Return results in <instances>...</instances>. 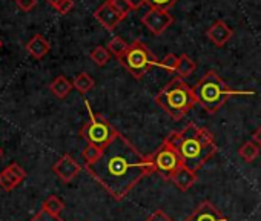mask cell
I'll return each mask as SVG.
<instances>
[{
    "instance_id": "6da1fadb",
    "label": "cell",
    "mask_w": 261,
    "mask_h": 221,
    "mask_svg": "<svg viewBox=\"0 0 261 221\" xmlns=\"http://www.w3.org/2000/svg\"><path fill=\"white\" fill-rule=\"evenodd\" d=\"M85 168L117 201L123 200L142 178L155 172L151 155H143L120 132L106 145L100 160Z\"/></svg>"
},
{
    "instance_id": "7a4b0ae2",
    "label": "cell",
    "mask_w": 261,
    "mask_h": 221,
    "mask_svg": "<svg viewBox=\"0 0 261 221\" xmlns=\"http://www.w3.org/2000/svg\"><path fill=\"white\" fill-rule=\"evenodd\" d=\"M165 140L178 152L183 164L194 172H197L217 152L214 135L195 123H189L183 129L171 132Z\"/></svg>"
},
{
    "instance_id": "3957f363",
    "label": "cell",
    "mask_w": 261,
    "mask_h": 221,
    "mask_svg": "<svg viewBox=\"0 0 261 221\" xmlns=\"http://www.w3.org/2000/svg\"><path fill=\"white\" fill-rule=\"evenodd\" d=\"M155 103L169 117L174 120H181L198 101L194 88H191L183 78L177 77L157 94Z\"/></svg>"
},
{
    "instance_id": "277c9868",
    "label": "cell",
    "mask_w": 261,
    "mask_h": 221,
    "mask_svg": "<svg viewBox=\"0 0 261 221\" xmlns=\"http://www.w3.org/2000/svg\"><path fill=\"white\" fill-rule=\"evenodd\" d=\"M194 92L197 101L206 109L209 114H217L227 101V98L233 94H253L252 91H232L215 71H207L201 80L194 86Z\"/></svg>"
},
{
    "instance_id": "5b68a950",
    "label": "cell",
    "mask_w": 261,
    "mask_h": 221,
    "mask_svg": "<svg viewBox=\"0 0 261 221\" xmlns=\"http://www.w3.org/2000/svg\"><path fill=\"white\" fill-rule=\"evenodd\" d=\"M118 60L120 65L137 80H142L154 66L160 65L157 57L142 40H134Z\"/></svg>"
},
{
    "instance_id": "8992f818",
    "label": "cell",
    "mask_w": 261,
    "mask_h": 221,
    "mask_svg": "<svg viewBox=\"0 0 261 221\" xmlns=\"http://www.w3.org/2000/svg\"><path fill=\"white\" fill-rule=\"evenodd\" d=\"M86 107L89 110V120L80 129V137L86 140V143H91L105 149L106 145L115 137L117 131L111 126V123L103 116L92 113L88 101H86Z\"/></svg>"
},
{
    "instance_id": "52a82bcc",
    "label": "cell",
    "mask_w": 261,
    "mask_h": 221,
    "mask_svg": "<svg viewBox=\"0 0 261 221\" xmlns=\"http://www.w3.org/2000/svg\"><path fill=\"white\" fill-rule=\"evenodd\" d=\"M151 160L155 166V172L163 178V180H171L174 174L185 166L181 157L178 152L165 140L162 146L151 155Z\"/></svg>"
},
{
    "instance_id": "ba28073f",
    "label": "cell",
    "mask_w": 261,
    "mask_h": 221,
    "mask_svg": "<svg viewBox=\"0 0 261 221\" xmlns=\"http://www.w3.org/2000/svg\"><path fill=\"white\" fill-rule=\"evenodd\" d=\"M142 22L154 36H162L174 23V17L168 11L149 8L148 13H145V16L142 17Z\"/></svg>"
},
{
    "instance_id": "9c48e42d",
    "label": "cell",
    "mask_w": 261,
    "mask_h": 221,
    "mask_svg": "<svg viewBox=\"0 0 261 221\" xmlns=\"http://www.w3.org/2000/svg\"><path fill=\"white\" fill-rule=\"evenodd\" d=\"M53 172H54L63 183H71V181L82 172V166H80L69 154H63V155L53 164Z\"/></svg>"
},
{
    "instance_id": "30bf717a",
    "label": "cell",
    "mask_w": 261,
    "mask_h": 221,
    "mask_svg": "<svg viewBox=\"0 0 261 221\" xmlns=\"http://www.w3.org/2000/svg\"><path fill=\"white\" fill-rule=\"evenodd\" d=\"M27 175L28 174L22 166H19L17 163H11L0 172V187L7 192H11L25 181Z\"/></svg>"
},
{
    "instance_id": "8fae6325",
    "label": "cell",
    "mask_w": 261,
    "mask_h": 221,
    "mask_svg": "<svg viewBox=\"0 0 261 221\" xmlns=\"http://www.w3.org/2000/svg\"><path fill=\"white\" fill-rule=\"evenodd\" d=\"M185 221H229L211 201L200 203Z\"/></svg>"
},
{
    "instance_id": "7c38bea8",
    "label": "cell",
    "mask_w": 261,
    "mask_h": 221,
    "mask_svg": "<svg viewBox=\"0 0 261 221\" xmlns=\"http://www.w3.org/2000/svg\"><path fill=\"white\" fill-rule=\"evenodd\" d=\"M94 17L108 31L115 30L117 25L123 20L121 14H118V11L112 7V4L109 2V0H106L100 8H97V11L94 13Z\"/></svg>"
},
{
    "instance_id": "4fadbf2b",
    "label": "cell",
    "mask_w": 261,
    "mask_h": 221,
    "mask_svg": "<svg viewBox=\"0 0 261 221\" xmlns=\"http://www.w3.org/2000/svg\"><path fill=\"white\" fill-rule=\"evenodd\" d=\"M233 31L223 22V20H217L211 25V28L207 30L206 36L207 39L215 45V46H223L226 45L230 39H232Z\"/></svg>"
},
{
    "instance_id": "5bb4252c",
    "label": "cell",
    "mask_w": 261,
    "mask_h": 221,
    "mask_svg": "<svg viewBox=\"0 0 261 221\" xmlns=\"http://www.w3.org/2000/svg\"><path fill=\"white\" fill-rule=\"evenodd\" d=\"M197 180H198L197 174H195L194 171L188 169L186 166H181V168L174 174V177L171 178V181H172L180 190H183V192L189 190V189L197 183Z\"/></svg>"
},
{
    "instance_id": "9a60e30c",
    "label": "cell",
    "mask_w": 261,
    "mask_h": 221,
    "mask_svg": "<svg viewBox=\"0 0 261 221\" xmlns=\"http://www.w3.org/2000/svg\"><path fill=\"white\" fill-rule=\"evenodd\" d=\"M51 49L49 42L42 36V34H36L28 43H27V51L34 57V59H43Z\"/></svg>"
},
{
    "instance_id": "2e32d148",
    "label": "cell",
    "mask_w": 261,
    "mask_h": 221,
    "mask_svg": "<svg viewBox=\"0 0 261 221\" xmlns=\"http://www.w3.org/2000/svg\"><path fill=\"white\" fill-rule=\"evenodd\" d=\"M74 85L63 75H59L57 78L53 80V83L49 85L51 92L57 97V98H65L71 91H72Z\"/></svg>"
},
{
    "instance_id": "e0dca14e",
    "label": "cell",
    "mask_w": 261,
    "mask_h": 221,
    "mask_svg": "<svg viewBox=\"0 0 261 221\" xmlns=\"http://www.w3.org/2000/svg\"><path fill=\"white\" fill-rule=\"evenodd\" d=\"M197 65L195 62L188 56V54H181L178 57V65H177V69H175V74L180 77V78H186L189 75H192V72L195 71Z\"/></svg>"
},
{
    "instance_id": "ac0fdd59",
    "label": "cell",
    "mask_w": 261,
    "mask_h": 221,
    "mask_svg": "<svg viewBox=\"0 0 261 221\" xmlns=\"http://www.w3.org/2000/svg\"><path fill=\"white\" fill-rule=\"evenodd\" d=\"M72 85H74V88H75L80 94H86V92H89V91L94 88L95 81H94V78H92L89 74L82 72V74H79V75L74 78Z\"/></svg>"
},
{
    "instance_id": "d6986e66",
    "label": "cell",
    "mask_w": 261,
    "mask_h": 221,
    "mask_svg": "<svg viewBox=\"0 0 261 221\" xmlns=\"http://www.w3.org/2000/svg\"><path fill=\"white\" fill-rule=\"evenodd\" d=\"M240 157L246 161V163H252L258 155H259V146L255 145L253 142H246L240 149H238Z\"/></svg>"
},
{
    "instance_id": "ffe728a7",
    "label": "cell",
    "mask_w": 261,
    "mask_h": 221,
    "mask_svg": "<svg viewBox=\"0 0 261 221\" xmlns=\"http://www.w3.org/2000/svg\"><path fill=\"white\" fill-rule=\"evenodd\" d=\"M101 154H103V149H101V148H98V146H95V145L88 143V145H86V148L82 151V157H83V160H85V166L94 164L97 160H100Z\"/></svg>"
},
{
    "instance_id": "44dd1931",
    "label": "cell",
    "mask_w": 261,
    "mask_h": 221,
    "mask_svg": "<svg viewBox=\"0 0 261 221\" xmlns=\"http://www.w3.org/2000/svg\"><path fill=\"white\" fill-rule=\"evenodd\" d=\"M91 60L97 65V66H105L108 62H109V59H111V52H109V49L108 48H105V46H95L92 51H91Z\"/></svg>"
},
{
    "instance_id": "7402d4cb",
    "label": "cell",
    "mask_w": 261,
    "mask_h": 221,
    "mask_svg": "<svg viewBox=\"0 0 261 221\" xmlns=\"http://www.w3.org/2000/svg\"><path fill=\"white\" fill-rule=\"evenodd\" d=\"M42 209L54 213V215H59L63 209H65V203L57 197V195H49L43 203H42Z\"/></svg>"
},
{
    "instance_id": "603a6c76",
    "label": "cell",
    "mask_w": 261,
    "mask_h": 221,
    "mask_svg": "<svg viewBox=\"0 0 261 221\" xmlns=\"http://www.w3.org/2000/svg\"><path fill=\"white\" fill-rule=\"evenodd\" d=\"M127 46H129V45H127V43H126L120 36L114 37V39L108 43V49H109V52H111V54H114L117 59L123 57V54L126 52Z\"/></svg>"
},
{
    "instance_id": "cb8c5ba5",
    "label": "cell",
    "mask_w": 261,
    "mask_h": 221,
    "mask_svg": "<svg viewBox=\"0 0 261 221\" xmlns=\"http://www.w3.org/2000/svg\"><path fill=\"white\" fill-rule=\"evenodd\" d=\"M178 0H146V5L149 8H159L163 11H169L171 8L175 7Z\"/></svg>"
},
{
    "instance_id": "d4e9b609",
    "label": "cell",
    "mask_w": 261,
    "mask_h": 221,
    "mask_svg": "<svg viewBox=\"0 0 261 221\" xmlns=\"http://www.w3.org/2000/svg\"><path fill=\"white\" fill-rule=\"evenodd\" d=\"M30 221H65V219L60 218L59 215H54V213L45 210V209H40Z\"/></svg>"
},
{
    "instance_id": "484cf974",
    "label": "cell",
    "mask_w": 261,
    "mask_h": 221,
    "mask_svg": "<svg viewBox=\"0 0 261 221\" xmlns=\"http://www.w3.org/2000/svg\"><path fill=\"white\" fill-rule=\"evenodd\" d=\"M177 65H178V57L174 56V54H168V56L160 62L159 66L163 68V69H166V71H169V72H175Z\"/></svg>"
},
{
    "instance_id": "4316f807",
    "label": "cell",
    "mask_w": 261,
    "mask_h": 221,
    "mask_svg": "<svg viewBox=\"0 0 261 221\" xmlns=\"http://www.w3.org/2000/svg\"><path fill=\"white\" fill-rule=\"evenodd\" d=\"M109 2L118 11V14H121L123 19L130 13V10H133V8H130V5L127 4V0H109Z\"/></svg>"
},
{
    "instance_id": "83f0119b",
    "label": "cell",
    "mask_w": 261,
    "mask_h": 221,
    "mask_svg": "<svg viewBox=\"0 0 261 221\" xmlns=\"http://www.w3.org/2000/svg\"><path fill=\"white\" fill-rule=\"evenodd\" d=\"M54 8L57 10L59 14L65 16V14H68L74 8V0H60V2Z\"/></svg>"
},
{
    "instance_id": "f1b7e54d",
    "label": "cell",
    "mask_w": 261,
    "mask_h": 221,
    "mask_svg": "<svg viewBox=\"0 0 261 221\" xmlns=\"http://www.w3.org/2000/svg\"><path fill=\"white\" fill-rule=\"evenodd\" d=\"M146 221H172V218L166 212H163V210H155L154 213H151L148 216Z\"/></svg>"
},
{
    "instance_id": "f546056e",
    "label": "cell",
    "mask_w": 261,
    "mask_h": 221,
    "mask_svg": "<svg viewBox=\"0 0 261 221\" xmlns=\"http://www.w3.org/2000/svg\"><path fill=\"white\" fill-rule=\"evenodd\" d=\"M16 2L22 11H31L37 5V0H16Z\"/></svg>"
},
{
    "instance_id": "4dcf8cb0",
    "label": "cell",
    "mask_w": 261,
    "mask_h": 221,
    "mask_svg": "<svg viewBox=\"0 0 261 221\" xmlns=\"http://www.w3.org/2000/svg\"><path fill=\"white\" fill-rule=\"evenodd\" d=\"M127 4L130 5L133 10H140L142 7L146 5V0H127Z\"/></svg>"
},
{
    "instance_id": "1f68e13d",
    "label": "cell",
    "mask_w": 261,
    "mask_h": 221,
    "mask_svg": "<svg viewBox=\"0 0 261 221\" xmlns=\"http://www.w3.org/2000/svg\"><path fill=\"white\" fill-rule=\"evenodd\" d=\"M252 140H253V143L255 145H258L259 148H261V126L253 132V135H252Z\"/></svg>"
},
{
    "instance_id": "d6a6232c",
    "label": "cell",
    "mask_w": 261,
    "mask_h": 221,
    "mask_svg": "<svg viewBox=\"0 0 261 221\" xmlns=\"http://www.w3.org/2000/svg\"><path fill=\"white\" fill-rule=\"evenodd\" d=\"M48 2H49V4H51L53 7H56V5H57V4L60 2V0H48Z\"/></svg>"
},
{
    "instance_id": "836d02e7",
    "label": "cell",
    "mask_w": 261,
    "mask_h": 221,
    "mask_svg": "<svg viewBox=\"0 0 261 221\" xmlns=\"http://www.w3.org/2000/svg\"><path fill=\"white\" fill-rule=\"evenodd\" d=\"M2 157H4V149L0 148V158H2Z\"/></svg>"
},
{
    "instance_id": "e575fe53",
    "label": "cell",
    "mask_w": 261,
    "mask_h": 221,
    "mask_svg": "<svg viewBox=\"0 0 261 221\" xmlns=\"http://www.w3.org/2000/svg\"><path fill=\"white\" fill-rule=\"evenodd\" d=\"M0 48H2V40H0Z\"/></svg>"
}]
</instances>
